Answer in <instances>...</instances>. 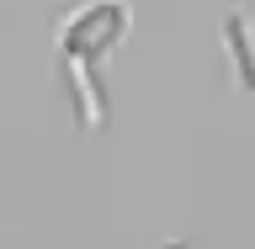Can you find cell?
<instances>
[{
	"label": "cell",
	"instance_id": "cell-1",
	"mask_svg": "<svg viewBox=\"0 0 255 249\" xmlns=\"http://www.w3.org/2000/svg\"><path fill=\"white\" fill-rule=\"evenodd\" d=\"M128 37V5L123 0H85L59 21V53L64 64H101Z\"/></svg>",
	"mask_w": 255,
	"mask_h": 249
}]
</instances>
